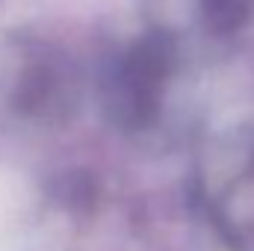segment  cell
Segmentation results:
<instances>
[{
    "label": "cell",
    "instance_id": "2",
    "mask_svg": "<svg viewBox=\"0 0 254 251\" xmlns=\"http://www.w3.org/2000/svg\"><path fill=\"white\" fill-rule=\"evenodd\" d=\"M181 68L178 33L154 27L122 51L104 71L101 101L113 125L142 133L160 122L163 98Z\"/></svg>",
    "mask_w": 254,
    "mask_h": 251
},
{
    "label": "cell",
    "instance_id": "4",
    "mask_svg": "<svg viewBox=\"0 0 254 251\" xmlns=\"http://www.w3.org/2000/svg\"><path fill=\"white\" fill-rule=\"evenodd\" d=\"M207 36L225 39L240 33L254 15V0H187Z\"/></svg>",
    "mask_w": 254,
    "mask_h": 251
},
{
    "label": "cell",
    "instance_id": "3",
    "mask_svg": "<svg viewBox=\"0 0 254 251\" xmlns=\"http://www.w3.org/2000/svg\"><path fill=\"white\" fill-rule=\"evenodd\" d=\"M77 77L63 54L45 42H9L0 51V116L57 125L71 116Z\"/></svg>",
    "mask_w": 254,
    "mask_h": 251
},
{
    "label": "cell",
    "instance_id": "1",
    "mask_svg": "<svg viewBox=\"0 0 254 251\" xmlns=\"http://www.w3.org/2000/svg\"><path fill=\"white\" fill-rule=\"evenodd\" d=\"M192 198L228 251H254V127L222 133L204 151Z\"/></svg>",
    "mask_w": 254,
    "mask_h": 251
}]
</instances>
